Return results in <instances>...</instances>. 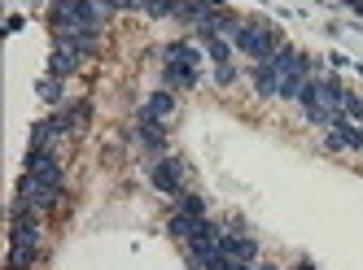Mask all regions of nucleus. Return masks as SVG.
<instances>
[{
    "mask_svg": "<svg viewBox=\"0 0 363 270\" xmlns=\"http://www.w3.org/2000/svg\"><path fill=\"white\" fill-rule=\"evenodd\" d=\"M84 57H88L84 48H74V44H62V40H53V61H48V74H53V78H66V74H74V70L84 66Z\"/></svg>",
    "mask_w": 363,
    "mask_h": 270,
    "instance_id": "20e7f679",
    "label": "nucleus"
},
{
    "mask_svg": "<svg viewBox=\"0 0 363 270\" xmlns=\"http://www.w3.org/2000/svg\"><path fill=\"white\" fill-rule=\"evenodd\" d=\"M171 110H175V96H171V92H153V96L140 105V118H149V122H162Z\"/></svg>",
    "mask_w": 363,
    "mask_h": 270,
    "instance_id": "0eeeda50",
    "label": "nucleus"
},
{
    "mask_svg": "<svg viewBox=\"0 0 363 270\" xmlns=\"http://www.w3.org/2000/svg\"><path fill=\"white\" fill-rule=\"evenodd\" d=\"M162 78H167V88H175V92H184V88L197 83V48L189 40H175L167 48V70H162Z\"/></svg>",
    "mask_w": 363,
    "mask_h": 270,
    "instance_id": "f03ea898",
    "label": "nucleus"
},
{
    "mask_svg": "<svg viewBox=\"0 0 363 270\" xmlns=\"http://www.w3.org/2000/svg\"><path fill=\"white\" fill-rule=\"evenodd\" d=\"M228 35H232V44H237L245 57H254V61H272V57H276V48L284 44L280 31H272L267 22H237Z\"/></svg>",
    "mask_w": 363,
    "mask_h": 270,
    "instance_id": "f257e3e1",
    "label": "nucleus"
},
{
    "mask_svg": "<svg viewBox=\"0 0 363 270\" xmlns=\"http://www.w3.org/2000/svg\"><path fill=\"white\" fill-rule=\"evenodd\" d=\"M140 148L153 153V157H162V148H167V131H162V122L140 118Z\"/></svg>",
    "mask_w": 363,
    "mask_h": 270,
    "instance_id": "423d86ee",
    "label": "nucleus"
},
{
    "mask_svg": "<svg viewBox=\"0 0 363 270\" xmlns=\"http://www.w3.org/2000/svg\"><path fill=\"white\" fill-rule=\"evenodd\" d=\"M184 161H175V157H162V161H153V170H149V183L158 187V192L167 196H179L184 192Z\"/></svg>",
    "mask_w": 363,
    "mask_h": 270,
    "instance_id": "7ed1b4c3",
    "label": "nucleus"
},
{
    "mask_svg": "<svg viewBox=\"0 0 363 270\" xmlns=\"http://www.w3.org/2000/svg\"><path fill=\"white\" fill-rule=\"evenodd\" d=\"M219 249H223L232 262H254V257H258V245H254L250 235H223V231H219Z\"/></svg>",
    "mask_w": 363,
    "mask_h": 270,
    "instance_id": "39448f33",
    "label": "nucleus"
},
{
    "mask_svg": "<svg viewBox=\"0 0 363 270\" xmlns=\"http://www.w3.org/2000/svg\"><path fill=\"white\" fill-rule=\"evenodd\" d=\"M92 5H101V9H123L127 0H92Z\"/></svg>",
    "mask_w": 363,
    "mask_h": 270,
    "instance_id": "9d476101",
    "label": "nucleus"
},
{
    "mask_svg": "<svg viewBox=\"0 0 363 270\" xmlns=\"http://www.w3.org/2000/svg\"><path fill=\"white\" fill-rule=\"evenodd\" d=\"M254 88L263 92V96H276V92H280V74H276L267 61H254Z\"/></svg>",
    "mask_w": 363,
    "mask_h": 270,
    "instance_id": "6e6552de",
    "label": "nucleus"
},
{
    "mask_svg": "<svg viewBox=\"0 0 363 270\" xmlns=\"http://www.w3.org/2000/svg\"><path fill=\"white\" fill-rule=\"evenodd\" d=\"M175 213H193V218H206V201L193 192H179L175 196Z\"/></svg>",
    "mask_w": 363,
    "mask_h": 270,
    "instance_id": "1a4fd4ad",
    "label": "nucleus"
}]
</instances>
